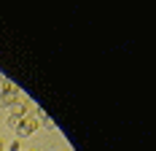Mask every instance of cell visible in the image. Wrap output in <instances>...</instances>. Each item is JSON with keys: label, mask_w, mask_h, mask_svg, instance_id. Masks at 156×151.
I'll return each instance as SVG.
<instances>
[{"label": "cell", "mask_w": 156, "mask_h": 151, "mask_svg": "<svg viewBox=\"0 0 156 151\" xmlns=\"http://www.w3.org/2000/svg\"><path fill=\"white\" fill-rule=\"evenodd\" d=\"M35 130H38V116H24V119H22V124L16 127L19 138H27V135H32Z\"/></svg>", "instance_id": "1"}, {"label": "cell", "mask_w": 156, "mask_h": 151, "mask_svg": "<svg viewBox=\"0 0 156 151\" xmlns=\"http://www.w3.org/2000/svg\"><path fill=\"white\" fill-rule=\"evenodd\" d=\"M27 103H24V100H19V103H14V105L8 108V116H14V119H24V116H27Z\"/></svg>", "instance_id": "2"}, {"label": "cell", "mask_w": 156, "mask_h": 151, "mask_svg": "<svg viewBox=\"0 0 156 151\" xmlns=\"http://www.w3.org/2000/svg\"><path fill=\"white\" fill-rule=\"evenodd\" d=\"M14 103H19V92H5V94H0V105L11 108Z\"/></svg>", "instance_id": "3"}, {"label": "cell", "mask_w": 156, "mask_h": 151, "mask_svg": "<svg viewBox=\"0 0 156 151\" xmlns=\"http://www.w3.org/2000/svg\"><path fill=\"white\" fill-rule=\"evenodd\" d=\"M5 92H19V87L8 78H0V94H5Z\"/></svg>", "instance_id": "4"}, {"label": "cell", "mask_w": 156, "mask_h": 151, "mask_svg": "<svg viewBox=\"0 0 156 151\" xmlns=\"http://www.w3.org/2000/svg\"><path fill=\"white\" fill-rule=\"evenodd\" d=\"M8 151H22V146H19V140H14V143L8 146Z\"/></svg>", "instance_id": "5"}]
</instances>
